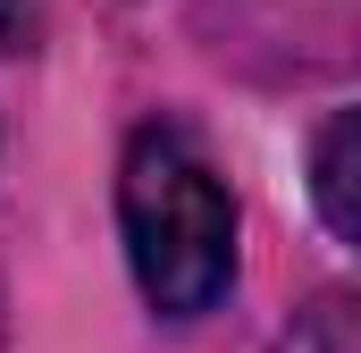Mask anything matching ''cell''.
Listing matches in <instances>:
<instances>
[{
    "instance_id": "6da1fadb",
    "label": "cell",
    "mask_w": 361,
    "mask_h": 353,
    "mask_svg": "<svg viewBox=\"0 0 361 353\" xmlns=\"http://www.w3.org/2000/svg\"><path fill=\"white\" fill-rule=\"evenodd\" d=\"M118 219H126L135 286L152 294L160 320H202L227 294V277H235V202H227L219 169L202 160V143L185 126H143L126 143Z\"/></svg>"
},
{
    "instance_id": "7a4b0ae2",
    "label": "cell",
    "mask_w": 361,
    "mask_h": 353,
    "mask_svg": "<svg viewBox=\"0 0 361 353\" xmlns=\"http://www.w3.org/2000/svg\"><path fill=\"white\" fill-rule=\"evenodd\" d=\"M353 143H361V126H353V109H336L328 126H319V160H311V185H319V210H328V236H345L353 244L361 236V210H353Z\"/></svg>"
}]
</instances>
